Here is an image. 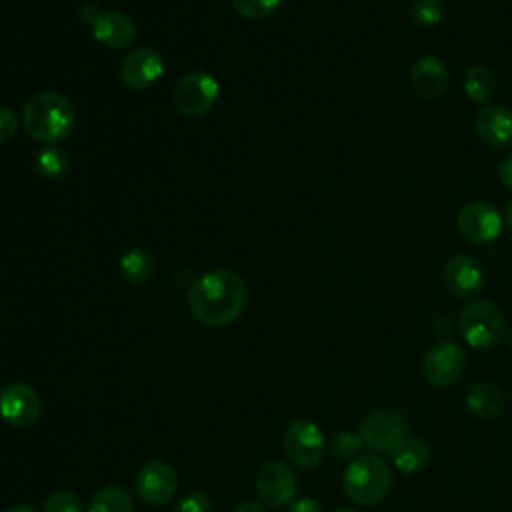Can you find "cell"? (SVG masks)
<instances>
[{
	"mask_svg": "<svg viewBox=\"0 0 512 512\" xmlns=\"http://www.w3.org/2000/svg\"><path fill=\"white\" fill-rule=\"evenodd\" d=\"M334 512H356V510H350V508H338V510H334Z\"/></svg>",
	"mask_w": 512,
	"mask_h": 512,
	"instance_id": "cell-35",
	"label": "cell"
},
{
	"mask_svg": "<svg viewBox=\"0 0 512 512\" xmlns=\"http://www.w3.org/2000/svg\"><path fill=\"white\" fill-rule=\"evenodd\" d=\"M458 234L472 244H486L500 236L502 216L486 200L466 202L456 214Z\"/></svg>",
	"mask_w": 512,
	"mask_h": 512,
	"instance_id": "cell-6",
	"label": "cell"
},
{
	"mask_svg": "<svg viewBox=\"0 0 512 512\" xmlns=\"http://www.w3.org/2000/svg\"><path fill=\"white\" fill-rule=\"evenodd\" d=\"M6 512H38V510L32 508V506H28V504H16V506L8 508Z\"/></svg>",
	"mask_w": 512,
	"mask_h": 512,
	"instance_id": "cell-33",
	"label": "cell"
},
{
	"mask_svg": "<svg viewBox=\"0 0 512 512\" xmlns=\"http://www.w3.org/2000/svg\"><path fill=\"white\" fill-rule=\"evenodd\" d=\"M290 512H324L314 498H298L290 504Z\"/></svg>",
	"mask_w": 512,
	"mask_h": 512,
	"instance_id": "cell-31",
	"label": "cell"
},
{
	"mask_svg": "<svg viewBox=\"0 0 512 512\" xmlns=\"http://www.w3.org/2000/svg\"><path fill=\"white\" fill-rule=\"evenodd\" d=\"M218 80L204 70L182 76L174 88L176 110L188 118L206 114L218 100Z\"/></svg>",
	"mask_w": 512,
	"mask_h": 512,
	"instance_id": "cell-5",
	"label": "cell"
},
{
	"mask_svg": "<svg viewBox=\"0 0 512 512\" xmlns=\"http://www.w3.org/2000/svg\"><path fill=\"white\" fill-rule=\"evenodd\" d=\"M44 512H84L82 502L76 494L60 490L52 492L44 502Z\"/></svg>",
	"mask_w": 512,
	"mask_h": 512,
	"instance_id": "cell-27",
	"label": "cell"
},
{
	"mask_svg": "<svg viewBox=\"0 0 512 512\" xmlns=\"http://www.w3.org/2000/svg\"><path fill=\"white\" fill-rule=\"evenodd\" d=\"M412 20L422 28H432L440 24L444 16V4L442 0H414L410 8Z\"/></svg>",
	"mask_w": 512,
	"mask_h": 512,
	"instance_id": "cell-24",
	"label": "cell"
},
{
	"mask_svg": "<svg viewBox=\"0 0 512 512\" xmlns=\"http://www.w3.org/2000/svg\"><path fill=\"white\" fill-rule=\"evenodd\" d=\"M504 218H506V224L510 226V230H512V200L506 204V208H504Z\"/></svg>",
	"mask_w": 512,
	"mask_h": 512,
	"instance_id": "cell-34",
	"label": "cell"
},
{
	"mask_svg": "<svg viewBox=\"0 0 512 512\" xmlns=\"http://www.w3.org/2000/svg\"><path fill=\"white\" fill-rule=\"evenodd\" d=\"M40 398L24 382H12L0 390V416L14 428H28L40 418Z\"/></svg>",
	"mask_w": 512,
	"mask_h": 512,
	"instance_id": "cell-11",
	"label": "cell"
},
{
	"mask_svg": "<svg viewBox=\"0 0 512 512\" xmlns=\"http://www.w3.org/2000/svg\"><path fill=\"white\" fill-rule=\"evenodd\" d=\"M342 488L344 494L360 506L378 504L388 496L392 488V470L382 458L374 454L360 456L346 466Z\"/></svg>",
	"mask_w": 512,
	"mask_h": 512,
	"instance_id": "cell-3",
	"label": "cell"
},
{
	"mask_svg": "<svg viewBox=\"0 0 512 512\" xmlns=\"http://www.w3.org/2000/svg\"><path fill=\"white\" fill-rule=\"evenodd\" d=\"M508 342H510V346H512V330H510V334H508Z\"/></svg>",
	"mask_w": 512,
	"mask_h": 512,
	"instance_id": "cell-36",
	"label": "cell"
},
{
	"mask_svg": "<svg viewBox=\"0 0 512 512\" xmlns=\"http://www.w3.org/2000/svg\"><path fill=\"white\" fill-rule=\"evenodd\" d=\"M474 132L490 148L512 146V110L498 104H484L474 114Z\"/></svg>",
	"mask_w": 512,
	"mask_h": 512,
	"instance_id": "cell-15",
	"label": "cell"
},
{
	"mask_svg": "<svg viewBox=\"0 0 512 512\" xmlns=\"http://www.w3.org/2000/svg\"><path fill=\"white\" fill-rule=\"evenodd\" d=\"M390 460L392 464L406 474L418 472L422 468H426V464L430 462V446L426 440L416 438V436H404L398 444H394L390 450Z\"/></svg>",
	"mask_w": 512,
	"mask_h": 512,
	"instance_id": "cell-19",
	"label": "cell"
},
{
	"mask_svg": "<svg viewBox=\"0 0 512 512\" xmlns=\"http://www.w3.org/2000/svg\"><path fill=\"white\" fill-rule=\"evenodd\" d=\"M164 74V58L152 46H140L120 62V78L132 90H146Z\"/></svg>",
	"mask_w": 512,
	"mask_h": 512,
	"instance_id": "cell-12",
	"label": "cell"
},
{
	"mask_svg": "<svg viewBox=\"0 0 512 512\" xmlns=\"http://www.w3.org/2000/svg\"><path fill=\"white\" fill-rule=\"evenodd\" d=\"M284 454L300 468L320 464L324 456V434L312 420H294L284 432Z\"/></svg>",
	"mask_w": 512,
	"mask_h": 512,
	"instance_id": "cell-8",
	"label": "cell"
},
{
	"mask_svg": "<svg viewBox=\"0 0 512 512\" xmlns=\"http://www.w3.org/2000/svg\"><path fill=\"white\" fill-rule=\"evenodd\" d=\"M22 120L28 136L44 144H56L70 136L76 114L72 102L64 94L44 90L24 104Z\"/></svg>",
	"mask_w": 512,
	"mask_h": 512,
	"instance_id": "cell-2",
	"label": "cell"
},
{
	"mask_svg": "<svg viewBox=\"0 0 512 512\" xmlns=\"http://www.w3.org/2000/svg\"><path fill=\"white\" fill-rule=\"evenodd\" d=\"M16 132H18V116L14 114L12 108L0 106V144L12 140Z\"/></svg>",
	"mask_w": 512,
	"mask_h": 512,
	"instance_id": "cell-29",
	"label": "cell"
},
{
	"mask_svg": "<svg viewBox=\"0 0 512 512\" xmlns=\"http://www.w3.org/2000/svg\"><path fill=\"white\" fill-rule=\"evenodd\" d=\"M36 170L46 180H58L68 172V154L62 148L46 146L36 156Z\"/></svg>",
	"mask_w": 512,
	"mask_h": 512,
	"instance_id": "cell-23",
	"label": "cell"
},
{
	"mask_svg": "<svg viewBox=\"0 0 512 512\" xmlns=\"http://www.w3.org/2000/svg\"><path fill=\"white\" fill-rule=\"evenodd\" d=\"M506 406L504 392L492 382H474L466 392V408L478 420H496Z\"/></svg>",
	"mask_w": 512,
	"mask_h": 512,
	"instance_id": "cell-18",
	"label": "cell"
},
{
	"mask_svg": "<svg viewBox=\"0 0 512 512\" xmlns=\"http://www.w3.org/2000/svg\"><path fill=\"white\" fill-rule=\"evenodd\" d=\"M362 446H364V440H362V436L358 432L342 430V432H338L334 436L330 450H332V454L338 460H352V458H356L360 454Z\"/></svg>",
	"mask_w": 512,
	"mask_h": 512,
	"instance_id": "cell-25",
	"label": "cell"
},
{
	"mask_svg": "<svg viewBox=\"0 0 512 512\" xmlns=\"http://www.w3.org/2000/svg\"><path fill=\"white\" fill-rule=\"evenodd\" d=\"M248 300L244 278L228 268L202 274L188 290V306L192 316L206 326H226L234 322Z\"/></svg>",
	"mask_w": 512,
	"mask_h": 512,
	"instance_id": "cell-1",
	"label": "cell"
},
{
	"mask_svg": "<svg viewBox=\"0 0 512 512\" xmlns=\"http://www.w3.org/2000/svg\"><path fill=\"white\" fill-rule=\"evenodd\" d=\"M442 280L454 298L472 300L484 286V272L472 256L456 254L446 262Z\"/></svg>",
	"mask_w": 512,
	"mask_h": 512,
	"instance_id": "cell-14",
	"label": "cell"
},
{
	"mask_svg": "<svg viewBox=\"0 0 512 512\" xmlns=\"http://www.w3.org/2000/svg\"><path fill=\"white\" fill-rule=\"evenodd\" d=\"M92 36L108 48H126L136 38V24L124 12L106 10L92 22Z\"/></svg>",
	"mask_w": 512,
	"mask_h": 512,
	"instance_id": "cell-17",
	"label": "cell"
},
{
	"mask_svg": "<svg viewBox=\"0 0 512 512\" xmlns=\"http://www.w3.org/2000/svg\"><path fill=\"white\" fill-rule=\"evenodd\" d=\"M88 512H134V502L124 488L104 486L90 498Z\"/></svg>",
	"mask_w": 512,
	"mask_h": 512,
	"instance_id": "cell-22",
	"label": "cell"
},
{
	"mask_svg": "<svg viewBox=\"0 0 512 512\" xmlns=\"http://www.w3.org/2000/svg\"><path fill=\"white\" fill-rule=\"evenodd\" d=\"M408 80L420 100H434L444 94L448 86V68L438 56L426 54L414 62Z\"/></svg>",
	"mask_w": 512,
	"mask_h": 512,
	"instance_id": "cell-16",
	"label": "cell"
},
{
	"mask_svg": "<svg viewBox=\"0 0 512 512\" xmlns=\"http://www.w3.org/2000/svg\"><path fill=\"white\" fill-rule=\"evenodd\" d=\"M282 0H232L234 10L248 20H262L280 8Z\"/></svg>",
	"mask_w": 512,
	"mask_h": 512,
	"instance_id": "cell-26",
	"label": "cell"
},
{
	"mask_svg": "<svg viewBox=\"0 0 512 512\" xmlns=\"http://www.w3.org/2000/svg\"><path fill=\"white\" fill-rule=\"evenodd\" d=\"M510 2H512V0H510Z\"/></svg>",
	"mask_w": 512,
	"mask_h": 512,
	"instance_id": "cell-37",
	"label": "cell"
},
{
	"mask_svg": "<svg viewBox=\"0 0 512 512\" xmlns=\"http://www.w3.org/2000/svg\"><path fill=\"white\" fill-rule=\"evenodd\" d=\"M210 498L202 492H190L178 502V512H210Z\"/></svg>",
	"mask_w": 512,
	"mask_h": 512,
	"instance_id": "cell-28",
	"label": "cell"
},
{
	"mask_svg": "<svg viewBox=\"0 0 512 512\" xmlns=\"http://www.w3.org/2000/svg\"><path fill=\"white\" fill-rule=\"evenodd\" d=\"M178 488L176 470L162 462L150 460L136 474V490L138 496L148 504H164L168 502Z\"/></svg>",
	"mask_w": 512,
	"mask_h": 512,
	"instance_id": "cell-13",
	"label": "cell"
},
{
	"mask_svg": "<svg viewBox=\"0 0 512 512\" xmlns=\"http://www.w3.org/2000/svg\"><path fill=\"white\" fill-rule=\"evenodd\" d=\"M298 490L292 468L280 460H268L258 468L256 492L258 498L270 508H282L292 504Z\"/></svg>",
	"mask_w": 512,
	"mask_h": 512,
	"instance_id": "cell-10",
	"label": "cell"
},
{
	"mask_svg": "<svg viewBox=\"0 0 512 512\" xmlns=\"http://www.w3.org/2000/svg\"><path fill=\"white\" fill-rule=\"evenodd\" d=\"M496 170H498L500 182H502L508 190H512V154L504 156V158L500 160V164H498Z\"/></svg>",
	"mask_w": 512,
	"mask_h": 512,
	"instance_id": "cell-30",
	"label": "cell"
},
{
	"mask_svg": "<svg viewBox=\"0 0 512 512\" xmlns=\"http://www.w3.org/2000/svg\"><path fill=\"white\" fill-rule=\"evenodd\" d=\"M408 430L406 416L396 408H378L364 416L360 422L358 434L364 444L376 452H388L394 444H398Z\"/></svg>",
	"mask_w": 512,
	"mask_h": 512,
	"instance_id": "cell-7",
	"label": "cell"
},
{
	"mask_svg": "<svg viewBox=\"0 0 512 512\" xmlns=\"http://www.w3.org/2000/svg\"><path fill=\"white\" fill-rule=\"evenodd\" d=\"M462 86L466 96L474 102V104H488L496 92V78L492 74L490 68L482 66V64H474L464 72L462 78Z\"/></svg>",
	"mask_w": 512,
	"mask_h": 512,
	"instance_id": "cell-20",
	"label": "cell"
},
{
	"mask_svg": "<svg viewBox=\"0 0 512 512\" xmlns=\"http://www.w3.org/2000/svg\"><path fill=\"white\" fill-rule=\"evenodd\" d=\"M232 512H264V508L258 502L246 500V502H240Z\"/></svg>",
	"mask_w": 512,
	"mask_h": 512,
	"instance_id": "cell-32",
	"label": "cell"
},
{
	"mask_svg": "<svg viewBox=\"0 0 512 512\" xmlns=\"http://www.w3.org/2000/svg\"><path fill=\"white\" fill-rule=\"evenodd\" d=\"M118 270L120 276L128 282V284H146L148 278L152 276L154 270V258L148 250L144 248H130L128 252H124L120 256L118 262Z\"/></svg>",
	"mask_w": 512,
	"mask_h": 512,
	"instance_id": "cell-21",
	"label": "cell"
},
{
	"mask_svg": "<svg viewBox=\"0 0 512 512\" xmlns=\"http://www.w3.org/2000/svg\"><path fill=\"white\" fill-rule=\"evenodd\" d=\"M466 366V354L460 344L452 340H442L432 344L422 360L424 378L434 386H450L454 384Z\"/></svg>",
	"mask_w": 512,
	"mask_h": 512,
	"instance_id": "cell-9",
	"label": "cell"
},
{
	"mask_svg": "<svg viewBox=\"0 0 512 512\" xmlns=\"http://www.w3.org/2000/svg\"><path fill=\"white\" fill-rule=\"evenodd\" d=\"M458 330L472 348H490L506 338V318L488 300H470L458 312Z\"/></svg>",
	"mask_w": 512,
	"mask_h": 512,
	"instance_id": "cell-4",
	"label": "cell"
}]
</instances>
